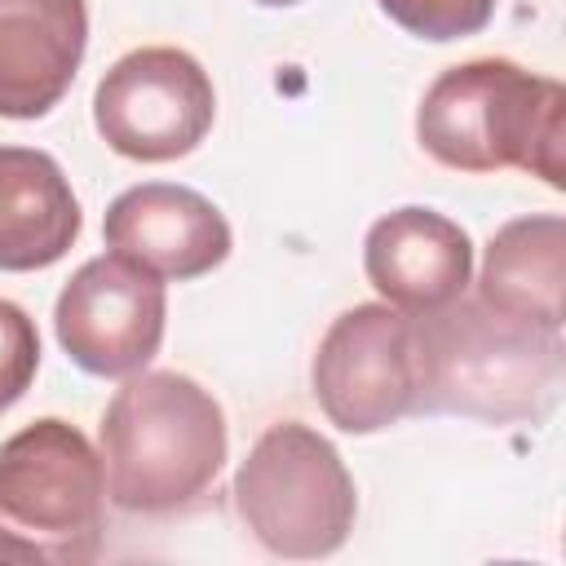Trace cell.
Wrapping results in <instances>:
<instances>
[{"label": "cell", "mask_w": 566, "mask_h": 566, "mask_svg": "<svg viewBox=\"0 0 566 566\" xmlns=\"http://www.w3.org/2000/svg\"><path fill=\"white\" fill-rule=\"evenodd\" d=\"M420 146L455 172L522 168L544 186H566V88L509 57L447 66L416 111Z\"/></svg>", "instance_id": "2"}, {"label": "cell", "mask_w": 566, "mask_h": 566, "mask_svg": "<svg viewBox=\"0 0 566 566\" xmlns=\"http://www.w3.org/2000/svg\"><path fill=\"white\" fill-rule=\"evenodd\" d=\"M407 35L447 44L478 35L495 18V0H376Z\"/></svg>", "instance_id": "14"}, {"label": "cell", "mask_w": 566, "mask_h": 566, "mask_svg": "<svg viewBox=\"0 0 566 566\" xmlns=\"http://www.w3.org/2000/svg\"><path fill=\"white\" fill-rule=\"evenodd\" d=\"M363 270L385 305L416 318L442 310L469 287L473 243L451 217L411 203L371 221L363 239Z\"/></svg>", "instance_id": "10"}, {"label": "cell", "mask_w": 566, "mask_h": 566, "mask_svg": "<svg viewBox=\"0 0 566 566\" xmlns=\"http://www.w3.org/2000/svg\"><path fill=\"white\" fill-rule=\"evenodd\" d=\"M566 376L562 332L535 327L478 296L416 314V411L482 424H539Z\"/></svg>", "instance_id": "1"}, {"label": "cell", "mask_w": 566, "mask_h": 566, "mask_svg": "<svg viewBox=\"0 0 566 566\" xmlns=\"http://www.w3.org/2000/svg\"><path fill=\"white\" fill-rule=\"evenodd\" d=\"M256 4H265V9H287V4H301V0H256Z\"/></svg>", "instance_id": "16"}, {"label": "cell", "mask_w": 566, "mask_h": 566, "mask_svg": "<svg viewBox=\"0 0 566 566\" xmlns=\"http://www.w3.org/2000/svg\"><path fill=\"white\" fill-rule=\"evenodd\" d=\"M310 385L340 433H380L416 411V318L385 305H349L323 332Z\"/></svg>", "instance_id": "7"}, {"label": "cell", "mask_w": 566, "mask_h": 566, "mask_svg": "<svg viewBox=\"0 0 566 566\" xmlns=\"http://www.w3.org/2000/svg\"><path fill=\"white\" fill-rule=\"evenodd\" d=\"M478 301L526 318L535 327L562 332L566 323V221L557 212H535L500 226L486 243Z\"/></svg>", "instance_id": "13"}, {"label": "cell", "mask_w": 566, "mask_h": 566, "mask_svg": "<svg viewBox=\"0 0 566 566\" xmlns=\"http://www.w3.org/2000/svg\"><path fill=\"white\" fill-rule=\"evenodd\" d=\"M84 44V0H0V115H49L80 71Z\"/></svg>", "instance_id": "11"}, {"label": "cell", "mask_w": 566, "mask_h": 566, "mask_svg": "<svg viewBox=\"0 0 566 566\" xmlns=\"http://www.w3.org/2000/svg\"><path fill=\"white\" fill-rule=\"evenodd\" d=\"M168 323L164 279L142 270L137 261L106 252L84 261L53 305L57 345L88 376H133L142 371L159 345Z\"/></svg>", "instance_id": "8"}, {"label": "cell", "mask_w": 566, "mask_h": 566, "mask_svg": "<svg viewBox=\"0 0 566 566\" xmlns=\"http://www.w3.org/2000/svg\"><path fill=\"white\" fill-rule=\"evenodd\" d=\"M80 226V199L62 164L35 146H0V270L27 274L62 261Z\"/></svg>", "instance_id": "12"}, {"label": "cell", "mask_w": 566, "mask_h": 566, "mask_svg": "<svg viewBox=\"0 0 566 566\" xmlns=\"http://www.w3.org/2000/svg\"><path fill=\"white\" fill-rule=\"evenodd\" d=\"M217 119V93L199 57L172 44L124 53L93 93V124L102 142L137 164H168L190 155Z\"/></svg>", "instance_id": "6"}, {"label": "cell", "mask_w": 566, "mask_h": 566, "mask_svg": "<svg viewBox=\"0 0 566 566\" xmlns=\"http://www.w3.org/2000/svg\"><path fill=\"white\" fill-rule=\"evenodd\" d=\"M111 252L159 279H199L230 256V221L212 199L172 181H142L115 195L102 221Z\"/></svg>", "instance_id": "9"}, {"label": "cell", "mask_w": 566, "mask_h": 566, "mask_svg": "<svg viewBox=\"0 0 566 566\" xmlns=\"http://www.w3.org/2000/svg\"><path fill=\"white\" fill-rule=\"evenodd\" d=\"M226 411L181 371H133L102 416L106 495L124 513L195 504L226 464Z\"/></svg>", "instance_id": "3"}, {"label": "cell", "mask_w": 566, "mask_h": 566, "mask_svg": "<svg viewBox=\"0 0 566 566\" xmlns=\"http://www.w3.org/2000/svg\"><path fill=\"white\" fill-rule=\"evenodd\" d=\"M106 464L57 416L31 420L0 447V562L84 566L102 553Z\"/></svg>", "instance_id": "4"}, {"label": "cell", "mask_w": 566, "mask_h": 566, "mask_svg": "<svg viewBox=\"0 0 566 566\" xmlns=\"http://www.w3.org/2000/svg\"><path fill=\"white\" fill-rule=\"evenodd\" d=\"M40 371V332L35 318L0 296V416L31 389Z\"/></svg>", "instance_id": "15"}, {"label": "cell", "mask_w": 566, "mask_h": 566, "mask_svg": "<svg viewBox=\"0 0 566 566\" xmlns=\"http://www.w3.org/2000/svg\"><path fill=\"white\" fill-rule=\"evenodd\" d=\"M234 509L274 557H332L358 517L354 478L340 451L310 424H270L234 473Z\"/></svg>", "instance_id": "5"}]
</instances>
